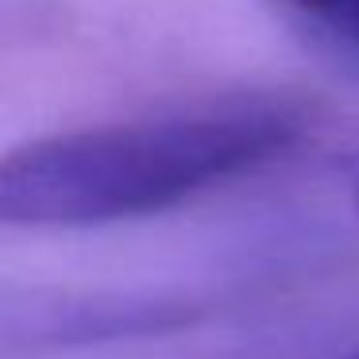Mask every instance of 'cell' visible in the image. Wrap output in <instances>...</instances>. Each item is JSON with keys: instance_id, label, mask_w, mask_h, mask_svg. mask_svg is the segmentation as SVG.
<instances>
[{"instance_id": "5b68a950", "label": "cell", "mask_w": 359, "mask_h": 359, "mask_svg": "<svg viewBox=\"0 0 359 359\" xmlns=\"http://www.w3.org/2000/svg\"><path fill=\"white\" fill-rule=\"evenodd\" d=\"M340 359H359V348H351L348 355H340Z\"/></svg>"}, {"instance_id": "277c9868", "label": "cell", "mask_w": 359, "mask_h": 359, "mask_svg": "<svg viewBox=\"0 0 359 359\" xmlns=\"http://www.w3.org/2000/svg\"><path fill=\"white\" fill-rule=\"evenodd\" d=\"M336 178H340L344 197H348V205L355 209V217H359V147H351L348 155H340V163H336Z\"/></svg>"}, {"instance_id": "7a4b0ae2", "label": "cell", "mask_w": 359, "mask_h": 359, "mask_svg": "<svg viewBox=\"0 0 359 359\" xmlns=\"http://www.w3.org/2000/svg\"><path fill=\"white\" fill-rule=\"evenodd\" d=\"M205 305L186 294L58 282H0V359H70L197 325Z\"/></svg>"}, {"instance_id": "6da1fadb", "label": "cell", "mask_w": 359, "mask_h": 359, "mask_svg": "<svg viewBox=\"0 0 359 359\" xmlns=\"http://www.w3.org/2000/svg\"><path fill=\"white\" fill-rule=\"evenodd\" d=\"M309 109L278 93H224L97 120L0 151V228L62 232L163 217L282 163Z\"/></svg>"}, {"instance_id": "3957f363", "label": "cell", "mask_w": 359, "mask_h": 359, "mask_svg": "<svg viewBox=\"0 0 359 359\" xmlns=\"http://www.w3.org/2000/svg\"><path fill=\"white\" fill-rule=\"evenodd\" d=\"M266 8L302 39L332 55L359 58V0H263Z\"/></svg>"}]
</instances>
